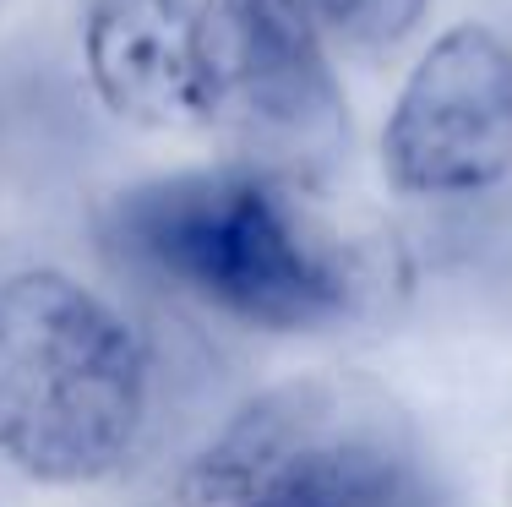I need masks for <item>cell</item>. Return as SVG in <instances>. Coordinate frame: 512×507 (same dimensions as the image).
I'll return each mask as SVG.
<instances>
[{
    "label": "cell",
    "mask_w": 512,
    "mask_h": 507,
    "mask_svg": "<svg viewBox=\"0 0 512 507\" xmlns=\"http://www.w3.org/2000/svg\"><path fill=\"white\" fill-rule=\"evenodd\" d=\"M164 371L109 289L55 262L0 273V469L39 491H104L148 458Z\"/></svg>",
    "instance_id": "7a4b0ae2"
},
{
    "label": "cell",
    "mask_w": 512,
    "mask_h": 507,
    "mask_svg": "<svg viewBox=\"0 0 512 507\" xmlns=\"http://www.w3.org/2000/svg\"><path fill=\"white\" fill-rule=\"evenodd\" d=\"M382 180L409 202H474L512 180V39L491 22L442 28L382 120Z\"/></svg>",
    "instance_id": "5b68a950"
},
{
    "label": "cell",
    "mask_w": 512,
    "mask_h": 507,
    "mask_svg": "<svg viewBox=\"0 0 512 507\" xmlns=\"http://www.w3.org/2000/svg\"><path fill=\"white\" fill-rule=\"evenodd\" d=\"M77 50L109 120L137 131H202L197 0H82Z\"/></svg>",
    "instance_id": "8992f818"
},
{
    "label": "cell",
    "mask_w": 512,
    "mask_h": 507,
    "mask_svg": "<svg viewBox=\"0 0 512 507\" xmlns=\"http://www.w3.org/2000/svg\"><path fill=\"white\" fill-rule=\"evenodd\" d=\"M175 507H453L387 393L306 371L235 404L180 458Z\"/></svg>",
    "instance_id": "3957f363"
},
{
    "label": "cell",
    "mask_w": 512,
    "mask_h": 507,
    "mask_svg": "<svg viewBox=\"0 0 512 507\" xmlns=\"http://www.w3.org/2000/svg\"><path fill=\"white\" fill-rule=\"evenodd\" d=\"M104 251L158 295L256 338H322L382 295V257L306 175L256 159L169 169L115 191Z\"/></svg>",
    "instance_id": "6da1fadb"
},
{
    "label": "cell",
    "mask_w": 512,
    "mask_h": 507,
    "mask_svg": "<svg viewBox=\"0 0 512 507\" xmlns=\"http://www.w3.org/2000/svg\"><path fill=\"white\" fill-rule=\"evenodd\" d=\"M197 110L235 159L295 175L349 137L333 44L306 0H197Z\"/></svg>",
    "instance_id": "277c9868"
},
{
    "label": "cell",
    "mask_w": 512,
    "mask_h": 507,
    "mask_svg": "<svg viewBox=\"0 0 512 507\" xmlns=\"http://www.w3.org/2000/svg\"><path fill=\"white\" fill-rule=\"evenodd\" d=\"M306 11L333 50L376 60L420 33V22L431 17V0H306Z\"/></svg>",
    "instance_id": "52a82bcc"
}]
</instances>
